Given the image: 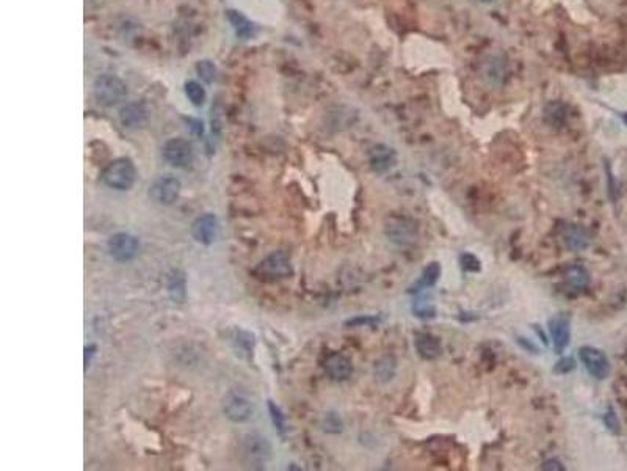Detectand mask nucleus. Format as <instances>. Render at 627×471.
<instances>
[{"label": "nucleus", "instance_id": "obj_20", "mask_svg": "<svg viewBox=\"0 0 627 471\" xmlns=\"http://www.w3.org/2000/svg\"><path fill=\"white\" fill-rule=\"evenodd\" d=\"M439 277H441L439 263H430L425 269L422 271V275L419 277V280L410 288V293H420V291H424L425 288H433L437 283V280H439Z\"/></svg>", "mask_w": 627, "mask_h": 471}, {"label": "nucleus", "instance_id": "obj_14", "mask_svg": "<svg viewBox=\"0 0 627 471\" xmlns=\"http://www.w3.org/2000/svg\"><path fill=\"white\" fill-rule=\"evenodd\" d=\"M480 72H482V79L488 85L500 86L507 79V63L502 57L490 55L483 62Z\"/></svg>", "mask_w": 627, "mask_h": 471}, {"label": "nucleus", "instance_id": "obj_19", "mask_svg": "<svg viewBox=\"0 0 627 471\" xmlns=\"http://www.w3.org/2000/svg\"><path fill=\"white\" fill-rule=\"evenodd\" d=\"M166 288H168V294L173 302L184 303L187 295L185 273L179 269L171 271V273L168 275V281H166Z\"/></svg>", "mask_w": 627, "mask_h": 471}, {"label": "nucleus", "instance_id": "obj_8", "mask_svg": "<svg viewBox=\"0 0 627 471\" xmlns=\"http://www.w3.org/2000/svg\"><path fill=\"white\" fill-rule=\"evenodd\" d=\"M579 358L585 366L588 374L597 380H604L610 375V361L602 351L592 346H583L579 349Z\"/></svg>", "mask_w": 627, "mask_h": 471}, {"label": "nucleus", "instance_id": "obj_24", "mask_svg": "<svg viewBox=\"0 0 627 471\" xmlns=\"http://www.w3.org/2000/svg\"><path fill=\"white\" fill-rule=\"evenodd\" d=\"M228 19H229V23L232 24V27H234L237 36H240V38H250V36L253 35V24L243 16L242 13L229 10Z\"/></svg>", "mask_w": 627, "mask_h": 471}, {"label": "nucleus", "instance_id": "obj_5", "mask_svg": "<svg viewBox=\"0 0 627 471\" xmlns=\"http://www.w3.org/2000/svg\"><path fill=\"white\" fill-rule=\"evenodd\" d=\"M254 402L242 390H232L223 399V412L231 421L245 423L253 416Z\"/></svg>", "mask_w": 627, "mask_h": 471}, {"label": "nucleus", "instance_id": "obj_40", "mask_svg": "<svg viewBox=\"0 0 627 471\" xmlns=\"http://www.w3.org/2000/svg\"><path fill=\"white\" fill-rule=\"evenodd\" d=\"M623 121H624V123H626V125H627V112H626V113L623 115Z\"/></svg>", "mask_w": 627, "mask_h": 471}, {"label": "nucleus", "instance_id": "obj_13", "mask_svg": "<svg viewBox=\"0 0 627 471\" xmlns=\"http://www.w3.org/2000/svg\"><path fill=\"white\" fill-rule=\"evenodd\" d=\"M218 233V220L214 214H202L192 223V236L202 245L214 244Z\"/></svg>", "mask_w": 627, "mask_h": 471}, {"label": "nucleus", "instance_id": "obj_25", "mask_svg": "<svg viewBox=\"0 0 627 471\" xmlns=\"http://www.w3.org/2000/svg\"><path fill=\"white\" fill-rule=\"evenodd\" d=\"M185 94L188 101H190L195 107H201L204 103H206V90H204L201 84H198L196 81H188L185 84Z\"/></svg>", "mask_w": 627, "mask_h": 471}, {"label": "nucleus", "instance_id": "obj_36", "mask_svg": "<svg viewBox=\"0 0 627 471\" xmlns=\"http://www.w3.org/2000/svg\"><path fill=\"white\" fill-rule=\"evenodd\" d=\"M187 123H188V126H190V129H192V132H193L195 135H198V137H201V135L204 134V127H202V121H201V120H196V118H188V120H187Z\"/></svg>", "mask_w": 627, "mask_h": 471}, {"label": "nucleus", "instance_id": "obj_38", "mask_svg": "<svg viewBox=\"0 0 627 471\" xmlns=\"http://www.w3.org/2000/svg\"><path fill=\"white\" fill-rule=\"evenodd\" d=\"M93 351H96V346H90L85 349V365L86 366H88V363H90V357L93 355Z\"/></svg>", "mask_w": 627, "mask_h": 471}, {"label": "nucleus", "instance_id": "obj_11", "mask_svg": "<svg viewBox=\"0 0 627 471\" xmlns=\"http://www.w3.org/2000/svg\"><path fill=\"white\" fill-rule=\"evenodd\" d=\"M549 333L553 343V349L557 353L563 352L571 339V327H570V317L565 313H558L549 319Z\"/></svg>", "mask_w": 627, "mask_h": 471}, {"label": "nucleus", "instance_id": "obj_21", "mask_svg": "<svg viewBox=\"0 0 627 471\" xmlns=\"http://www.w3.org/2000/svg\"><path fill=\"white\" fill-rule=\"evenodd\" d=\"M565 281L575 291H582L589 285V273L583 266H571L565 272Z\"/></svg>", "mask_w": 627, "mask_h": 471}, {"label": "nucleus", "instance_id": "obj_28", "mask_svg": "<svg viewBox=\"0 0 627 471\" xmlns=\"http://www.w3.org/2000/svg\"><path fill=\"white\" fill-rule=\"evenodd\" d=\"M459 264H461L466 272H480V269H482L480 259L476 255H472V253H463V255L459 256Z\"/></svg>", "mask_w": 627, "mask_h": 471}, {"label": "nucleus", "instance_id": "obj_37", "mask_svg": "<svg viewBox=\"0 0 627 471\" xmlns=\"http://www.w3.org/2000/svg\"><path fill=\"white\" fill-rule=\"evenodd\" d=\"M517 343H519L524 349H527V351H534V353H538V349H536V346H534V343H530L527 338H522V336H519L517 338Z\"/></svg>", "mask_w": 627, "mask_h": 471}, {"label": "nucleus", "instance_id": "obj_31", "mask_svg": "<svg viewBox=\"0 0 627 471\" xmlns=\"http://www.w3.org/2000/svg\"><path fill=\"white\" fill-rule=\"evenodd\" d=\"M268 409H270V413H272L273 424L278 427L280 432H284V416H282L280 407H278V405H275V402L268 401Z\"/></svg>", "mask_w": 627, "mask_h": 471}, {"label": "nucleus", "instance_id": "obj_18", "mask_svg": "<svg viewBox=\"0 0 627 471\" xmlns=\"http://www.w3.org/2000/svg\"><path fill=\"white\" fill-rule=\"evenodd\" d=\"M146 120H148V110L143 103H130L120 110L121 125L127 129L142 127Z\"/></svg>", "mask_w": 627, "mask_h": 471}, {"label": "nucleus", "instance_id": "obj_17", "mask_svg": "<svg viewBox=\"0 0 627 471\" xmlns=\"http://www.w3.org/2000/svg\"><path fill=\"white\" fill-rule=\"evenodd\" d=\"M414 347L422 358L433 361L441 357L442 353V344L436 336L430 335V333H418L414 338Z\"/></svg>", "mask_w": 627, "mask_h": 471}, {"label": "nucleus", "instance_id": "obj_27", "mask_svg": "<svg viewBox=\"0 0 627 471\" xmlns=\"http://www.w3.org/2000/svg\"><path fill=\"white\" fill-rule=\"evenodd\" d=\"M413 311H414V316H418L420 319H430V317L436 316L435 305H432L430 302L422 300V299L415 300V303L413 305Z\"/></svg>", "mask_w": 627, "mask_h": 471}, {"label": "nucleus", "instance_id": "obj_30", "mask_svg": "<svg viewBox=\"0 0 627 471\" xmlns=\"http://www.w3.org/2000/svg\"><path fill=\"white\" fill-rule=\"evenodd\" d=\"M342 427H344V424H342L339 415H336V413H326V416L323 419V429L326 432L339 433L342 432Z\"/></svg>", "mask_w": 627, "mask_h": 471}, {"label": "nucleus", "instance_id": "obj_12", "mask_svg": "<svg viewBox=\"0 0 627 471\" xmlns=\"http://www.w3.org/2000/svg\"><path fill=\"white\" fill-rule=\"evenodd\" d=\"M369 164L370 169L375 173H386L393 169L397 164V151L388 147V144L378 143L372 147L369 151Z\"/></svg>", "mask_w": 627, "mask_h": 471}, {"label": "nucleus", "instance_id": "obj_34", "mask_svg": "<svg viewBox=\"0 0 627 471\" xmlns=\"http://www.w3.org/2000/svg\"><path fill=\"white\" fill-rule=\"evenodd\" d=\"M604 423H605V426H607L611 432H615V433L619 432L618 418H616V415H615V412L611 410V409H609V412L604 415Z\"/></svg>", "mask_w": 627, "mask_h": 471}, {"label": "nucleus", "instance_id": "obj_2", "mask_svg": "<svg viewBox=\"0 0 627 471\" xmlns=\"http://www.w3.org/2000/svg\"><path fill=\"white\" fill-rule=\"evenodd\" d=\"M386 237L398 247H410L419 237V225L410 217L393 215L384 225Z\"/></svg>", "mask_w": 627, "mask_h": 471}, {"label": "nucleus", "instance_id": "obj_3", "mask_svg": "<svg viewBox=\"0 0 627 471\" xmlns=\"http://www.w3.org/2000/svg\"><path fill=\"white\" fill-rule=\"evenodd\" d=\"M94 98L104 107H115L127 96V86L120 77L112 74L99 76L93 85Z\"/></svg>", "mask_w": 627, "mask_h": 471}, {"label": "nucleus", "instance_id": "obj_9", "mask_svg": "<svg viewBox=\"0 0 627 471\" xmlns=\"http://www.w3.org/2000/svg\"><path fill=\"white\" fill-rule=\"evenodd\" d=\"M107 247L108 253H110V256L113 259L120 261V263H127V261H132L138 255L140 242H138V239L132 234L118 233L110 237Z\"/></svg>", "mask_w": 627, "mask_h": 471}, {"label": "nucleus", "instance_id": "obj_6", "mask_svg": "<svg viewBox=\"0 0 627 471\" xmlns=\"http://www.w3.org/2000/svg\"><path fill=\"white\" fill-rule=\"evenodd\" d=\"M254 273H256L260 280L287 278L292 275L290 259L284 251H275L262 261V263L256 267Z\"/></svg>", "mask_w": 627, "mask_h": 471}, {"label": "nucleus", "instance_id": "obj_10", "mask_svg": "<svg viewBox=\"0 0 627 471\" xmlns=\"http://www.w3.org/2000/svg\"><path fill=\"white\" fill-rule=\"evenodd\" d=\"M179 193H180V183L179 179L173 176L159 178L149 188L151 198L162 206H171L173 203H176L179 198Z\"/></svg>", "mask_w": 627, "mask_h": 471}, {"label": "nucleus", "instance_id": "obj_26", "mask_svg": "<svg viewBox=\"0 0 627 471\" xmlns=\"http://www.w3.org/2000/svg\"><path fill=\"white\" fill-rule=\"evenodd\" d=\"M196 72H198V76L207 84H212L217 77V68L210 60H201L196 63Z\"/></svg>", "mask_w": 627, "mask_h": 471}, {"label": "nucleus", "instance_id": "obj_23", "mask_svg": "<svg viewBox=\"0 0 627 471\" xmlns=\"http://www.w3.org/2000/svg\"><path fill=\"white\" fill-rule=\"evenodd\" d=\"M397 371V361L392 355H384L375 363V377L380 382H389Z\"/></svg>", "mask_w": 627, "mask_h": 471}, {"label": "nucleus", "instance_id": "obj_35", "mask_svg": "<svg viewBox=\"0 0 627 471\" xmlns=\"http://www.w3.org/2000/svg\"><path fill=\"white\" fill-rule=\"evenodd\" d=\"M541 470H544V471H565L566 468L558 459L552 458V459H548L541 463Z\"/></svg>", "mask_w": 627, "mask_h": 471}, {"label": "nucleus", "instance_id": "obj_41", "mask_svg": "<svg viewBox=\"0 0 627 471\" xmlns=\"http://www.w3.org/2000/svg\"><path fill=\"white\" fill-rule=\"evenodd\" d=\"M626 361H627V355H626Z\"/></svg>", "mask_w": 627, "mask_h": 471}, {"label": "nucleus", "instance_id": "obj_29", "mask_svg": "<svg viewBox=\"0 0 627 471\" xmlns=\"http://www.w3.org/2000/svg\"><path fill=\"white\" fill-rule=\"evenodd\" d=\"M381 319L378 316H356L348 319L345 322L347 327H362V325H369V327H375L376 324H380Z\"/></svg>", "mask_w": 627, "mask_h": 471}, {"label": "nucleus", "instance_id": "obj_33", "mask_svg": "<svg viewBox=\"0 0 627 471\" xmlns=\"http://www.w3.org/2000/svg\"><path fill=\"white\" fill-rule=\"evenodd\" d=\"M574 368H575V361L571 357H566V358H561L558 361V363L556 365V368H553V373L568 374V373H571Z\"/></svg>", "mask_w": 627, "mask_h": 471}, {"label": "nucleus", "instance_id": "obj_32", "mask_svg": "<svg viewBox=\"0 0 627 471\" xmlns=\"http://www.w3.org/2000/svg\"><path fill=\"white\" fill-rule=\"evenodd\" d=\"M253 344H254V336L251 335V333L238 331L237 346L242 347V349H245L246 352H251L253 351Z\"/></svg>", "mask_w": 627, "mask_h": 471}, {"label": "nucleus", "instance_id": "obj_7", "mask_svg": "<svg viewBox=\"0 0 627 471\" xmlns=\"http://www.w3.org/2000/svg\"><path fill=\"white\" fill-rule=\"evenodd\" d=\"M163 159L176 169H188L193 164V144L185 139H171L163 144Z\"/></svg>", "mask_w": 627, "mask_h": 471}, {"label": "nucleus", "instance_id": "obj_39", "mask_svg": "<svg viewBox=\"0 0 627 471\" xmlns=\"http://www.w3.org/2000/svg\"><path fill=\"white\" fill-rule=\"evenodd\" d=\"M480 2H485V4H491V2H495V0H480Z\"/></svg>", "mask_w": 627, "mask_h": 471}, {"label": "nucleus", "instance_id": "obj_22", "mask_svg": "<svg viewBox=\"0 0 627 471\" xmlns=\"http://www.w3.org/2000/svg\"><path fill=\"white\" fill-rule=\"evenodd\" d=\"M544 120L552 127H561L568 120V107L563 103H551L544 108Z\"/></svg>", "mask_w": 627, "mask_h": 471}, {"label": "nucleus", "instance_id": "obj_16", "mask_svg": "<svg viewBox=\"0 0 627 471\" xmlns=\"http://www.w3.org/2000/svg\"><path fill=\"white\" fill-rule=\"evenodd\" d=\"M323 368H325V373L328 374V377H330L331 380H336V382L347 380L353 373L352 361H350L345 355H342V353L328 355L325 363H323Z\"/></svg>", "mask_w": 627, "mask_h": 471}, {"label": "nucleus", "instance_id": "obj_1", "mask_svg": "<svg viewBox=\"0 0 627 471\" xmlns=\"http://www.w3.org/2000/svg\"><path fill=\"white\" fill-rule=\"evenodd\" d=\"M240 458L250 468H264L272 459V443L260 433H246L240 443Z\"/></svg>", "mask_w": 627, "mask_h": 471}, {"label": "nucleus", "instance_id": "obj_15", "mask_svg": "<svg viewBox=\"0 0 627 471\" xmlns=\"http://www.w3.org/2000/svg\"><path fill=\"white\" fill-rule=\"evenodd\" d=\"M561 241L571 251H583L589 247V236L587 229L575 223H566L561 228Z\"/></svg>", "mask_w": 627, "mask_h": 471}, {"label": "nucleus", "instance_id": "obj_4", "mask_svg": "<svg viewBox=\"0 0 627 471\" xmlns=\"http://www.w3.org/2000/svg\"><path fill=\"white\" fill-rule=\"evenodd\" d=\"M137 178L135 165L130 159H116L110 165L107 166L104 175H102V181L105 186L116 188V191H129L134 186Z\"/></svg>", "mask_w": 627, "mask_h": 471}]
</instances>
